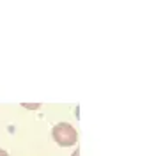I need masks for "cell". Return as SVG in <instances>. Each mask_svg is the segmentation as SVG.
Instances as JSON below:
<instances>
[{"instance_id": "3957f363", "label": "cell", "mask_w": 147, "mask_h": 156, "mask_svg": "<svg viewBox=\"0 0 147 156\" xmlns=\"http://www.w3.org/2000/svg\"><path fill=\"white\" fill-rule=\"evenodd\" d=\"M73 156H78V151H76V153H73Z\"/></svg>"}, {"instance_id": "6da1fadb", "label": "cell", "mask_w": 147, "mask_h": 156, "mask_svg": "<svg viewBox=\"0 0 147 156\" xmlns=\"http://www.w3.org/2000/svg\"><path fill=\"white\" fill-rule=\"evenodd\" d=\"M53 140L62 147H69V146H75L76 140H78V133L76 129L71 126L69 122H59L57 126H53Z\"/></svg>"}, {"instance_id": "7a4b0ae2", "label": "cell", "mask_w": 147, "mask_h": 156, "mask_svg": "<svg viewBox=\"0 0 147 156\" xmlns=\"http://www.w3.org/2000/svg\"><path fill=\"white\" fill-rule=\"evenodd\" d=\"M0 156H9V154H7V151H4V149H0Z\"/></svg>"}]
</instances>
